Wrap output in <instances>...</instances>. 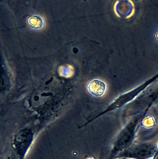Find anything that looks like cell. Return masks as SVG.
Here are the masks:
<instances>
[{"label":"cell","instance_id":"cell-1","mask_svg":"<svg viewBox=\"0 0 158 159\" xmlns=\"http://www.w3.org/2000/svg\"><path fill=\"white\" fill-rule=\"evenodd\" d=\"M155 150V146L150 143H141L131 147L127 155L133 159H147L152 157Z\"/></svg>","mask_w":158,"mask_h":159},{"label":"cell","instance_id":"cell-2","mask_svg":"<svg viewBox=\"0 0 158 159\" xmlns=\"http://www.w3.org/2000/svg\"><path fill=\"white\" fill-rule=\"evenodd\" d=\"M86 88L88 93L96 98H102L107 94L108 89V83L103 79L94 77L87 82Z\"/></svg>","mask_w":158,"mask_h":159},{"label":"cell","instance_id":"cell-5","mask_svg":"<svg viewBox=\"0 0 158 159\" xmlns=\"http://www.w3.org/2000/svg\"><path fill=\"white\" fill-rule=\"evenodd\" d=\"M26 20L28 27L34 30H41L45 25L44 18L42 16L38 14L29 15L27 17Z\"/></svg>","mask_w":158,"mask_h":159},{"label":"cell","instance_id":"cell-3","mask_svg":"<svg viewBox=\"0 0 158 159\" xmlns=\"http://www.w3.org/2000/svg\"><path fill=\"white\" fill-rule=\"evenodd\" d=\"M113 11L119 18L128 19L132 17L135 12V6L131 0H117L113 5Z\"/></svg>","mask_w":158,"mask_h":159},{"label":"cell","instance_id":"cell-7","mask_svg":"<svg viewBox=\"0 0 158 159\" xmlns=\"http://www.w3.org/2000/svg\"><path fill=\"white\" fill-rule=\"evenodd\" d=\"M87 159H93L92 158H88Z\"/></svg>","mask_w":158,"mask_h":159},{"label":"cell","instance_id":"cell-4","mask_svg":"<svg viewBox=\"0 0 158 159\" xmlns=\"http://www.w3.org/2000/svg\"><path fill=\"white\" fill-rule=\"evenodd\" d=\"M32 139V134L28 131H22L15 136L14 145L20 156H22L25 154L31 143Z\"/></svg>","mask_w":158,"mask_h":159},{"label":"cell","instance_id":"cell-6","mask_svg":"<svg viewBox=\"0 0 158 159\" xmlns=\"http://www.w3.org/2000/svg\"><path fill=\"white\" fill-rule=\"evenodd\" d=\"M153 37L155 41L158 43V26L154 30Z\"/></svg>","mask_w":158,"mask_h":159}]
</instances>
